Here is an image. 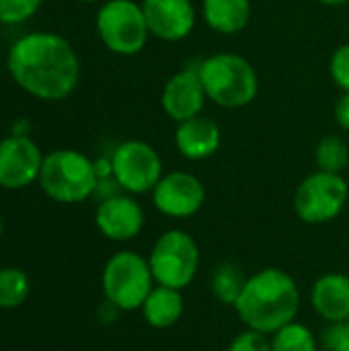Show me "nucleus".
<instances>
[{"label":"nucleus","mask_w":349,"mask_h":351,"mask_svg":"<svg viewBox=\"0 0 349 351\" xmlns=\"http://www.w3.org/2000/svg\"><path fill=\"white\" fill-rule=\"evenodd\" d=\"M12 80L43 101L70 97L80 80V60L72 43L51 31H33L19 37L6 60Z\"/></svg>","instance_id":"obj_1"},{"label":"nucleus","mask_w":349,"mask_h":351,"mask_svg":"<svg viewBox=\"0 0 349 351\" xmlns=\"http://www.w3.org/2000/svg\"><path fill=\"white\" fill-rule=\"evenodd\" d=\"M234 311L245 329L274 335L278 329L296 321L300 313L298 284L280 267L259 269L247 278Z\"/></svg>","instance_id":"obj_2"},{"label":"nucleus","mask_w":349,"mask_h":351,"mask_svg":"<svg viewBox=\"0 0 349 351\" xmlns=\"http://www.w3.org/2000/svg\"><path fill=\"white\" fill-rule=\"evenodd\" d=\"M206 95L222 109H243L257 99L259 78L253 64L239 53H214L200 68Z\"/></svg>","instance_id":"obj_3"},{"label":"nucleus","mask_w":349,"mask_h":351,"mask_svg":"<svg viewBox=\"0 0 349 351\" xmlns=\"http://www.w3.org/2000/svg\"><path fill=\"white\" fill-rule=\"evenodd\" d=\"M39 187L58 204H82L99 187L95 160L72 148L53 150L43 156Z\"/></svg>","instance_id":"obj_4"},{"label":"nucleus","mask_w":349,"mask_h":351,"mask_svg":"<svg viewBox=\"0 0 349 351\" xmlns=\"http://www.w3.org/2000/svg\"><path fill=\"white\" fill-rule=\"evenodd\" d=\"M101 288L105 300L113 302L121 313L140 311L154 288L148 257L136 251H117L103 267Z\"/></svg>","instance_id":"obj_5"},{"label":"nucleus","mask_w":349,"mask_h":351,"mask_svg":"<svg viewBox=\"0 0 349 351\" xmlns=\"http://www.w3.org/2000/svg\"><path fill=\"white\" fill-rule=\"evenodd\" d=\"M148 263L156 286H167L183 292L197 276L200 245L189 232L181 228H171L154 241Z\"/></svg>","instance_id":"obj_6"},{"label":"nucleus","mask_w":349,"mask_h":351,"mask_svg":"<svg viewBox=\"0 0 349 351\" xmlns=\"http://www.w3.org/2000/svg\"><path fill=\"white\" fill-rule=\"evenodd\" d=\"M97 33L103 45L117 56L140 53L150 37L142 4L134 0H107L97 12Z\"/></svg>","instance_id":"obj_7"},{"label":"nucleus","mask_w":349,"mask_h":351,"mask_svg":"<svg viewBox=\"0 0 349 351\" xmlns=\"http://www.w3.org/2000/svg\"><path fill=\"white\" fill-rule=\"evenodd\" d=\"M349 199L344 175L317 171L300 181L294 191V212L304 224H327L341 216Z\"/></svg>","instance_id":"obj_8"},{"label":"nucleus","mask_w":349,"mask_h":351,"mask_svg":"<svg viewBox=\"0 0 349 351\" xmlns=\"http://www.w3.org/2000/svg\"><path fill=\"white\" fill-rule=\"evenodd\" d=\"M113 179L130 195L152 193L160 181L163 160L156 148L144 140H125L111 154Z\"/></svg>","instance_id":"obj_9"},{"label":"nucleus","mask_w":349,"mask_h":351,"mask_svg":"<svg viewBox=\"0 0 349 351\" xmlns=\"http://www.w3.org/2000/svg\"><path fill=\"white\" fill-rule=\"evenodd\" d=\"M204 183L200 181V177L187 171H171L163 175L152 189V204L167 218H191L204 208Z\"/></svg>","instance_id":"obj_10"},{"label":"nucleus","mask_w":349,"mask_h":351,"mask_svg":"<svg viewBox=\"0 0 349 351\" xmlns=\"http://www.w3.org/2000/svg\"><path fill=\"white\" fill-rule=\"evenodd\" d=\"M43 154L29 136L12 134L0 142V187L25 189L39 181Z\"/></svg>","instance_id":"obj_11"},{"label":"nucleus","mask_w":349,"mask_h":351,"mask_svg":"<svg viewBox=\"0 0 349 351\" xmlns=\"http://www.w3.org/2000/svg\"><path fill=\"white\" fill-rule=\"evenodd\" d=\"M142 10L152 37L177 43L191 35L197 10L191 0H142Z\"/></svg>","instance_id":"obj_12"},{"label":"nucleus","mask_w":349,"mask_h":351,"mask_svg":"<svg viewBox=\"0 0 349 351\" xmlns=\"http://www.w3.org/2000/svg\"><path fill=\"white\" fill-rule=\"evenodd\" d=\"M206 101L208 95L197 68H183L175 72L165 82L160 93V107L165 115H169L177 123L202 115Z\"/></svg>","instance_id":"obj_13"},{"label":"nucleus","mask_w":349,"mask_h":351,"mask_svg":"<svg viewBox=\"0 0 349 351\" xmlns=\"http://www.w3.org/2000/svg\"><path fill=\"white\" fill-rule=\"evenodd\" d=\"M95 224L105 239L113 243H125L142 232L144 210L130 193H115L99 204L95 212Z\"/></svg>","instance_id":"obj_14"},{"label":"nucleus","mask_w":349,"mask_h":351,"mask_svg":"<svg viewBox=\"0 0 349 351\" xmlns=\"http://www.w3.org/2000/svg\"><path fill=\"white\" fill-rule=\"evenodd\" d=\"M222 144L220 125L208 115H195L177 123L175 148L187 160H206L218 152Z\"/></svg>","instance_id":"obj_15"},{"label":"nucleus","mask_w":349,"mask_h":351,"mask_svg":"<svg viewBox=\"0 0 349 351\" xmlns=\"http://www.w3.org/2000/svg\"><path fill=\"white\" fill-rule=\"evenodd\" d=\"M311 306L327 323L349 321V276L323 274L311 288Z\"/></svg>","instance_id":"obj_16"},{"label":"nucleus","mask_w":349,"mask_h":351,"mask_svg":"<svg viewBox=\"0 0 349 351\" xmlns=\"http://www.w3.org/2000/svg\"><path fill=\"white\" fill-rule=\"evenodd\" d=\"M251 0H204L202 16L220 35H237L251 21Z\"/></svg>","instance_id":"obj_17"},{"label":"nucleus","mask_w":349,"mask_h":351,"mask_svg":"<svg viewBox=\"0 0 349 351\" xmlns=\"http://www.w3.org/2000/svg\"><path fill=\"white\" fill-rule=\"evenodd\" d=\"M183 311H185V300L181 290L167 288V286H154L140 308L146 325L152 329L175 327L183 317Z\"/></svg>","instance_id":"obj_18"},{"label":"nucleus","mask_w":349,"mask_h":351,"mask_svg":"<svg viewBox=\"0 0 349 351\" xmlns=\"http://www.w3.org/2000/svg\"><path fill=\"white\" fill-rule=\"evenodd\" d=\"M247 284V276L243 274V267L234 261H222L214 267L212 278H210V290L212 296L224 304V306H232L237 304L243 288Z\"/></svg>","instance_id":"obj_19"},{"label":"nucleus","mask_w":349,"mask_h":351,"mask_svg":"<svg viewBox=\"0 0 349 351\" xmlns=\"http://www.w3.org/2000/svg\"><path fill=\"white\" fill-rule=\"evenodd\" d=\"M315 160H317L319 171L341 175L349 165L348 142L337 134H329L321 138L315 148Z\"/></svg>","instance_id":"obj_20"},{"label":"nucleus","mask_w":349,"mask_h":351,"mask_svg":"<svg viewBox=\"0 0 349 351\" xmlns=\"http://www.w3.org/2000/svg\"><path fill=\"white\" fill-rule=\"evenodd\" d=\"M269 343H272V351H317L319 343L315 333L298 323L292 321L286 327L278 329L274 335H269Z\"/></svg>","instance_id":"obj_21"},{"label":"nucleus","mask_w":349,"mask_h":351,"mask_svg":"<svg viewBox=\"0 0 349 351\" xmlns=\"http://www.w3.org/2000/svg\"><path fill=\"white\" fill-rule=\"evenodd\" d=\"M31 292V282L27 274L19 267L0 269V308H19Z\"/></svg>","instance_id":"obj_22"},{"label":"nucleus","mask_w":349,"mask_h":351,"mask_svg":"<svg viewBox=\"0 0 349 351\" xmlns=\"http://www.w3.org/2000/svg\"><path fill=\"white\" fill-rule=\"evenodd\" d=\"M43 0H0V23L4 25H21L31 19Z\"/></svg>","instance_id":"obj_23"},{"label":"nucleus","mask_w":349,"mask_h":351,"mask_svg":"<svg viewBox=\"0 0 349 351\" xmlns=\"http://www.w3.org/2000/svg\"><path fill=\"white\" fill-rule=\"evenodd\" d=\"M329 74L333 82L344 90L349 93V43L339 45L329 60Z\"/></svg>","instance_id":"obj_24"},{"label":"nucleus","mask_w":349,"mask_h":351,"mask_svg":"<svg viewBox=\"0 0 349 351\" xmlns=\"http://www.w3.org/2000/svg\"><path fill=\"white\" fill-rule=\"evenodd\" d=\"M226 351H272L269 335H263L253 329H245L237 337H232Z\"/></svg>","instance_id":"obj_25"},{"label":"nucleus","mask_w":349,"mask_h":351,"mask_svg":"<svg viewBox=\"0 0 349 351\" xmlns=\"http://www.w3.org/2000/svg\"><path fill=\"white\" fill-rule=\"evenodd\" d=\"M321 346L325 351H349V321L329 323L321 333Z\"/></svg>","instance_id":"obj_26"},{"label":"nucleus","mask_w":349,"mask_h":351,"mask_svg":"<svg viewBox=\"0 0 349 351\" xmlns=\"http://www.w3.org/2000/svg\"><path fill=\"white\" fill-rule=\"evenodd\" d=\"M335 123L344 130V132H349V93H344L337 103H335Z\"/></svg>","instance_id":"obj_27"},{"label":"nucleus","mask_w":349,"mask_h":351,"mask_svg":"<svg viewBox=\"0 0 349 351\" xmlns=\"http://www.w3.org/2000/svg\"><path fill=\"white\" fill-rule=\"evenodd\" d=\"M119 313H121V311H119L113 302H109V300H105V302L99 306V319H101V323H113V321H117Z\"/></svg>","instance_id":"obj_28"},{"label":"nucleus","mask_w":349,"mask_h":351,"mask_svg":"<svg viewBox=\"0 0 349 351\" xmlns=\"http://www.w3.org/2000/svg\"><path fill=\"white\" fill-rule=\"evenodd\" d=\"M317 2H321L325 6H344V4H348L349 0H317Z\"/></svg>","instance_id":"obj_29"},{"label":"nucleus","mask_w":349,"mask_h":351,"mask_svg":"<svg viewBox=\"0 0 349 351\" xmlns=\"http://www.w3.org/2000/svg\"><path fill=\"white\" fill-rule=\"evenodd\" d=\"M2 234H4V222H2V216H0V239H2Z\"/></svg>","instance_id":"obj_30"},{"label":"nucleus","mask_w":349,"mask_h":351,"mask_svg":"<svg viewBox=\"0 0 349 351\" xmlns=\"http://www.w3.org/2000/svg\"><path fill=\"white\" fill-rule=\"evenodd\" d=\"M80 2H86V4H95V2H99V0H80Z\"/></svg>","instance_id":"obj_31"}]
</instances>
